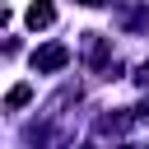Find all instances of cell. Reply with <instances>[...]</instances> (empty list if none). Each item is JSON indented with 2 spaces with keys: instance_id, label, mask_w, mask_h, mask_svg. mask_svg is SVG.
<instances>
[{
  "instance_id": "obj_1",
  "label": "cell",
  "mask_w": 149,
  "mask_h": 149,
  "mask_svg": "<svg viewBox=\"0 0 149 149\" xmlns=\"http://www.w3.org/2000/svg\"><path fill=\"white\" fill-rule=\"evenodd\" d=\"M65 65H70V47H65V42H47V47L33 51V70H37V74H56V70H65Z\"/></svg>"
},
{
  "instance_id": "obj_2",
  "label": "cell",
  "mask_w": 149,
  "mask_h": 149,
  "mask_svg": "<svg viewBox=\"0 0 149 149\" xmlns=\"http://www.w3.org/2000/svg\"><path fill=\"white\" fill-rule=\"evenodd\" d=\"M23 19H28V28H33V33H37V28H51V23H56V5H51V0H33Z\"/></svg>"
},
{
  "instance_id": "obj_6",
  "label": "cell",
  "mask_w": 149,
  "mask_h": 149,
  "mask_svg": "<svg viewBox=\"0 0 149 149\" xmlns=\"http://www.w3.org/2000/svg\"><path fill=\"white\" fill-rule=\"evenodd\" d=\"M126 23H130V28H149V5L130 9V14H126Z\"/></svg>"
},
{
  "instance_id": "obj_8",
  "label": "cell",
  "mask_w": 149,
  "mask_h": 149,
  "mask_svg": "<svg viewBox=\"0 0 149 149\" xmlns=\"http://www.w3.org/2000/svg\"><path fill=\"white\" fill-rule=\"evenodd\" d=\"M74 5H88V9H98V5H107V0H74Z\"/></svg>"
},
{
  "instance_id": "obj_7",
  "label": "cell",
  "mask_w": 149,
  "mask_h": 149,
  "mask_svg": "<svg viewBox=\"0 0 149 149\" xmlns=\"http://www.w3.org/2000/svg\"><path fill=\"white\" fill-rule=\"evenodd\" d=\"M135 84H140V88H149V61H144V65L135 70Z\"/></svg>"
},
{
  "instance_id": "obj_9",
  "label": "cell",
  "mask_w": 149,
  "mask_h": 149,
  "mask_svg": "<svg viewBox=\"0 0 149 149\" xmlns=\"http://www.w3.org/2000/svg\"><path fill=\"white\" fill-rule=\"evenodd\" d=\"M5 23H9V9H5V5H0V28H5Z\"/></svg>"
},
{
  "instance_id": "obj_5",
  "label": "cell",
  "mask_w": 149,
  "mask_h": 149,
  "mask_svg": "<svg viewBox=\"0 0 149 149\" xmlns=\"http://www.w3.org/2000/svg\"><path fill=\"white\" fill-rule=\"evenodd\" d=\"M126 126H130V116H102L98 121V135H121Z\"/></svg>"
},
{
  "instance_id": "obj_4",
  "label": "cell",
  "mask_w": 149,
  "mask_h": 149,
  "mask_svg": "<svg viewBox=\"0 0 149 149\" xmlns=\"http://www.w3.org/2000/svg\"><path fill=\"white\" fill-rule=\"evenodd\" d=\"M23 102H33V84H14V88H9V98H5V107H9V112H19Z\"/></svg>"
},
{
  "instance_id": "obj_3",
  "label": "cell",
  "mask_w": 149,
  "mask_h": 149,
  "mask_svg": "<svg viewBox=\"0 0 149 149\" xmlns=\"http://www.w3.org/2000/svg\"><path fill=\"white\" fill-rule=\"evenodd\" d=\"M84 61H88L93 70L107 61V37H102V33H84Z\"/></svg>"
}]
</instances>
